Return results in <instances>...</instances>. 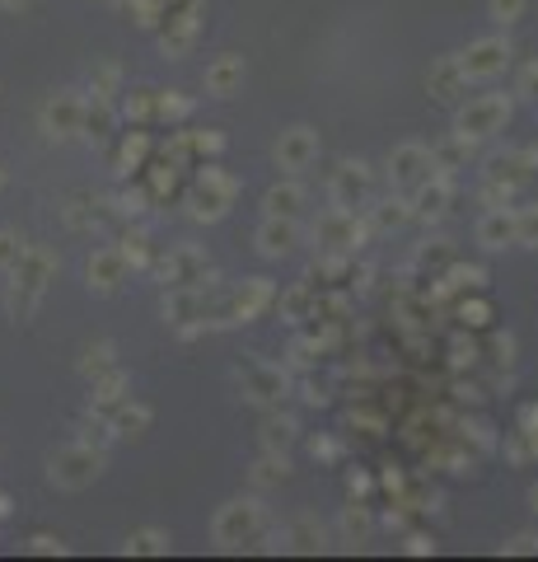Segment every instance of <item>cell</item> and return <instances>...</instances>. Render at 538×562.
Segmentation results:
<instances>
[{
    "label": "cell",
    "instance_id": "1",
    "mask_svg": "<svg viewBox=\"0 0 538 562\" xmlns=\"http://www.w3.org/2000/svg\"><path fill=\"white\" fill-rule=\"evenodd\" d=\"M10 291H5V309L14 319H34V309L42 305V291H47V281L57 277V258L47 254V248H24L20 262L10 268Z\"/></svg>",
    "mask_w": 538,
    "mask_h": 562
},
{
    "label": "cell",
    "instance_id": "2",
    "mask_svg": "<svg viewBox=\"0 0 538 562\" xmlns=\"http://www.w3.org/2000/svg\"><path fill=\"white\" fill-rule=\"evenodd\" d=\"M216 549L225 553H240V549H258V543H267V511L262 502H253V497H240V502H225L216 511Z\"/></svg>",
    "mask_w": 538,
    "mask_h": 562
},
{
    "label": "cell",
    "instance_id": "3",
    "mask_svg": "<svg viewBox=\"0 0 538 562\" xmlns=\"http://www.w3.org/2000/svg\"><path fill=\"white\" fill-rule=\"evenodd\" d=\"M234 197H240V179H230L220 164H207L197 183L187 187V216L193 221H220L234 207Z\"/></svg>",
    "mask_w": 538,
    "mask_h": 562
},
{
    "label": "cell",
    "instance_id": "4",
    "mask_svg": "<svg viewBox=\"0 0 538 562\" xmlns=\"http://www.w3.org/2000/svg\"><path fill=\"white\" fill-rule=\"evenodd\" d=\"M99 474H103V450L89 445V441H71V445H61L57 455L47 460V478H52L57 488H66V492L89 488Z\"/></svg>",
    "mask_w": 538,
    "mask_h": 562
},
{
    "label": "cell",
    "instance_id": "5",
    "mask_svg": "<svg viewBox=\"0 0 538 562\" xmlns=\"http://www.w3.org/2000/svg\"><path fill=\"white\" fill-rule=\"evenodd\" d=\"M314 240H319L328 254H356V248L370 240V221H366V211L328 207L319 221H314Z\"/></svg>",
    "mask_w": 538,
    "mask_h": 562
},
{
    "label": "cell",
    "instance_id": "6",
    "mask_svg": "<svg viewBox=\"0 0 538 562\" xmlns=\"http://www.w3.org/2000/svg\"><path fill=\"white\" fill-rule=\"evenodd\" d=\"M150 272L164 281V286H211V258L201 248L183 244V248H169V254H155L150 258Z\"/></svg>",
    "mask_w": 538,
    "mask_h": 562
},
{
    "label": "cell",
    "instance_id": "7",
    "mask_svg": "<svg viewBox=\"0 0 538 562\" xmlns=\"http://www.w3.org/2000/svg\"><path fill=\"white\" fill-rule=\"evenodd\" d=\"M511 57H515V47L505 34H487V38H473L464 52H458V71L468 75V81H492V75H501L505 66H511Z\"/></svg>",
    "mask_w": 538,
    "mask_h": 562
},
{
    "label": "cell",
    "instance_id": "8",
    "mask_svg": "<svg viewBox=\"0 0 538 562\" xmlns=\"http://www.w3.org/2000/svg\"><path fill=\"white\" fill-rule=\"evenodd\" d=\"M328 197H332V207L366 211L370 197H375V174H370V164L342 160L338 169H332V179H328Z\"/></svg>",
    "mask_w": 538,
    "mask_h": 562
},
{
    "label": "cell",
    "instance_id": "9",
    "mask_svg": "<svg viewBox=\"0 0 538 562\" xmlns=\"http://www.w3.org/2000/svg\"><path fill=\"white\" fill-rule=\"evenodd\" d=\"M272 301H277V286L267 277H248L240 291L230 295V301H220V309H216V319L211 323H253L262 315V309H272Z\"/></svg>",
    "mask_w": 538,
    "mask_h": 562
},
{
    "label": "cell",
    "instance_id": "10",
    "mask_svg": "<svg viewBox=\"0 0 538 562\" xmlns=\"http://www.w3.org/2000/svg\"><path fill=\"white\" fill-rule=\"evenodd\" d=\"M505 122H511V94H478V99H468L458 108V132H468L478 140L505 132Z\"/></svg>",
    "mask_w": 538,
    "mask_h": 562
},
{
    "label": "cell",
    "instance_id": "11",
    "mask_svg": "<svg viewBox=\"0 0 538 562\" xmlns=\"http://www.w3.org/2000/svg\"><path fill=\"white\" fill-rule=\"evenodd\" d=\"M240 384H244V399L258 403V408H281L291 394V380L281 366H267V362H244L240 366Z\"/></svg>",
    "mask_w": 538,
    "mask_h": 562
},
{
    "label": "cell",
    "instance_id": "12",
    "mask_svg": "<svg viewBox=\"0 0 538 562\" xmlns=\"http://www.w3.org/2000/svg\"><path fill=\"white\" fill-rule=\"evenodd\" d=\"M42 132L52 136V140L85 136V94H75V89H57L52 99L42 103Z\"/></svg>",
    "mask_w": 538,
    "mask_h": 562
},
{
    "label": "cell",
    "instance_id": "13",
    "mask_svg": "<svg viewBox=\"0 0 538 562\" xmlns=\"http://www.w3.org/2000/svg\"><path fill=\"white\" fill-rule=\"evenodd\" d=\"M431 174H436L431 146H421V140H403V146L389 150V183L399 187V193H413V187L426 183Z\"/></svg>",
    "mask_w": 538,
    "mask_h": 562
},
{
    "label": "cell",
    "instance_id": "14",
    "mask_svg": "<svg viewBox=\"0 0 538 562\" xmlns=\"http://www.w3.org/2000/svg\"><path fill=\"white\" fill-rule=\"evenodd\" d=\"M314 160H319V132L314 127H286L277 136V164L286 174H305Z\"/></svg>",
    "mask_w": 538,
    "mask_h": 562
},
{
    "label": "cell",
    "instance_id": "15",
    "mask_svg": "<svg viewBox=\"0 0 538 562\" xmlns=\"http://www.w3.org/2000/svg\"><path fill=\"white\" fill-rule=\"evenodd\" d=\"M126 272H132V262L122 258V248L118 244H103V248H94L89 262H85V277H89V291H99V295H113Z\"/></svg>",
    "mask_w": 538,
    "mask_h": 562
},
{
    "label": "cell",
    "instance_id": "16",
    "mask_svg": "<svg viewBox=\"0 0 538 562\" xmlns=\"http://www.w3.org/2000/svg\"><path fill=\"white\" fill-rule=\"evenodd\" d=\"M534 174H538V146H515L487 160V179L511 183V187H525Z\"/></svg>",
    "mask_w": 538,
    "mask_h": 562
},
{
    "label": "cell",
    "instance_id": "17",
    "mask_svg": "<svg viewBox=\"0 0 538 562\" xmlns=\"http://www.w3.org/2000/svg\"><path fill=\"white\" fill-rule=\"evenodd\" d=\"M253 244H258L262 258H291L299 244V221H291V216H262Z\"/></svg>",
    "mask_w": 538,
    "mask_h": 562
},
{
    "label": "cell",
    "instance_id": "18",
    "mask_svg": "<svg viewBox=\"0 0 538 562\" xmlns=\"http://www.w3.org/2000/svg\"><path fill=\"white\" fill-rule=\"evenodd\" d=\"M450 201H454L450 174H431L426 183H417L413 193H407V207H413V216H421V221H440V216L450 211Z\"/></svg>",
    "mask_w": 538,
    "mask_h": 562
},
{
    "label": "cell",
    "instance_id": "19",
    "mask_svg": "<svg viewBox=\"0 0 538 562\" xmlns=\"http://www.w3.org/2000/svg\"><path fill=\"white\" fill-rule=\"evenodd\" d=\"M94 417H99V413H94ZM103 422H108V431H113V441H136V436H146V431H150L155 413L146 408V403H136L132 394H126L118 408H108V413H103Z\"/></svg>",
    "mask_w": 538,
    "mask_h": 562
},
{
    "label": "cell",
    "instance_id": "20",
    "mask_svg": "<svg viewBox=\"0 0 538 562\" xmlns=\"http://www.w3.org/2000/svg\"><path fill=\"white\" fill-rule=\"evenodd\" d=\"M478 244L487 248V254H501V248L515 244V207H487L478 216Z\"/></svg>",
    "mask_w": 538,
    "mask_h": 562
},
{
    "label": "cell",
    "instance_id": "21",
    "mask_svg": "<svg viewBox=\"0 0 538 562\" xmlns=\"http://www.w3.org/2000/svg\"><path fill=\"white\" fill-rule=\"evenodd\" d=\"M244 75H248L244 57H240V52H225V57H216L211 66H207V75H201V85H207L211 99H230V94H240Z\"/></svg>",
    "mask_w": 538,
    "mask_h": 562
},
{
    "label": "cell",
    "instance_id": "22",
    "mask_svg": "<svg viewBox=\"0 0 538 562\" xmlns=\"http://www.w3.org/2000/svg\"><path fill=\"white\" fill-rule=\"evenodd\" d=\"M464 89H468V75L458 71L454 57H440L436 66L426 71V94H431L436 103H458L464 99Z\"/></svg>",
    "mask_w": 538,
    "mask_h": 562
},
{
    "label": "cell",
    "instance_id": "23",
    "mask_svg": "<svg viewBox=\"0 0 538 562\" xmlns=\"http://www.w3.org/2000/svg\"><path fill=\"white\" fill-rule=\"evenodd\" d=\"M305 201H309L305 183H299V179L291 174V179H281V183L267 187V197H262V216H291V221H299Z\"/></svg>",
    "mask_w": 538,
    "mask_h": 562
},
{
    "label": "cell",
    "instance_id": "24",
    "mask_svg": "<svg viewBox=\"0 0 538 562\" xmlns=\"http://www.w3.org/2000/svg\"><path fill=\"white\" fill-rule=\"evenodd\" d=\"M473 146H478V136H468V132H454L445 140H436L431 146V160H436V174H458V169H468L473 160Z\"/></svg>",
    "mask_w": 538,
    "mask_h": 562
},
{
    "label": "cell",
    "instance_id": "25",
    "mask_svg": "<svg viewBox=\"0 0 538 562\" xmlns=\"http://www.w3.org/2000/svg\"><path fill=\"white\" fill-rule=\"evenodd\" d=\"M366 221H370V234H389V230L407 225V221H413V207H407V193H393V197H384V201H375V197H370Z\"/></svg>",
    "mask_w": 538,
    "mask_h": 562
},
{
    "label": "cell",
    "instance_id": "26",
    "mask_svg": "<svg viewBox=\"0 0 538 562\" xmlns=\"http://www.w3.org/2000/svg\"><path fill=\"white\" fill-rule=\"evenodd\" d=\"M277 549H286V553H319L323 549V525L314 521V515H295V521L281 529Z\"/></svg>",
    "mask_w": 538,
    "mask_h": 562
},
{
    "label": "cell",
    "instance_id": "27",
    "mask_svg": "<svg viewBox=\"0 0 538 562\" xmlns=\"http://www.w3.org/2000/svg\"><path fill=\"white\" fill-rule=\"evenodd\" d=\"M126 389H132V380H126V370L113 366V370H103L99 380H94V394H89V413H108V408H118V403L126 399Z\"/></svg>",
    "mask_w": 538,
    "mask_h": 562
},
{
    "label": "cell",
    "instance_id": "28",
    "mask_svg": "<svg viewBox=\"0 0 538 562\" xmlns=\"http://www.w3.org/2000/svg\"><path fill=\"white\" fill-rule=\"evenodd\" d=\"M272 305L281 309V319H286V323H305V319H319V291H314L309 281H305V286H291L286 295H277Z\"/></svg>",
    "mask_w": 538,
    "mask_h": 562
},
{
    "label": "cell",
    "instance_id": "29",
    "mask_svg": "<svg viewBox=\"0 0 538 562\" xmlns=\"http://www.w3.org/2000/svg\"><path fill=\"white\" fill-rule=\"evenodd\" d=\"M103 201L94 197V193H71L66 197V207H61V216H66V225L71 230H99L103 225Z\"/></svg>",
    "mask_w": 538,
    "mask_h": 562
},
{
    "label": "cell",
    "instance_id": "30",
    "mask_svg": "<svg viewBox=\"0 0 538 562\" xmlns=\"http://www.w3.org/2000/svg\"><path fill=\"white\" fill-rule=\"evenodd\" d=\"M150 150H155L150 132H140V127H136V132H126V136H122V146H118V155H113L118 174H132V169H146Z\"/></svg>",
    "mask_w": 538,
    "mask_h": 562
},
{
    "label": "cell",
    "instance_id": "31",
    "mask_svg": "<svg viewBox=\"0 0 538 562\" xmlns=\"http://www.w3.org/2000/svg\"><path fill=\"white\" fill-rule=\"evenodd\" d=\"M342 543H370V535H375V515H370V506L366 502H356L352 497V506H342Z\"/></svg>",
    "mask_w": 538,
    "mask_h": 562
},
{
    "label": "cell",
    "instance_id": "32",
    "mask_svg": "<svg viewBox=\"0 0 538 562\" xmlns=\"http://www.w3.org/2000/svg\"><path fill=\"white\" fill-rule=\"evenodd\" d=\"M197 38H201V20H173L164 24L160 47H164V57H187L197 47Z\"/></svg>",
    "mask_w": 538,
    "mask_h": 562
},
{
    "label": "cell",
    "instance_id": "33",
    "mask_svg": "<svg viewBox=\"0 0 538 562\" xmlns=\"http://www.w3.org/2000/svg\"><path fill=\"white\" fill-rule=\"evenodd\" d=\"M295 417L291 413H281V408H267V417H262V450H291V441H295Z\"/></svg>",
    "mask_w": 538,
    "mask_h": 562
},
{
    "label": "cell",
    "instance_id": "34",
    "mask_svg": "<svg viewBox=\"0 0 538 562\" xmlns=\"http://www.w3.org/2000/svg\"><path fill=\"white\" fill-rule=\"evenodd\" d=\"M286 478H291L286 450H262V460L253 464V482H258V488H277V482H286Z\"/></svg>",
    "mask_w": 538,
    "mask_h": 562
},
{
    "label": "cell",
    "instance_id": "35",
    "mask_svg": "<svg viewBox=\"0 0 538 562\" xmlns=\"http://www.w3.org/2000/svg\"><path fill=\"white\" fill-rule=\"evenodd\" d=\"M193 118V99H183L179 89H155V122H169V127H179V122Z\"/></svg>",
    "mask_w": 538,
    "mask_h": 562
},
{
    "label": "cell",
    "instance_id": "36",
    "mask_svg": "<svg viewBox=\"0 0 538 562\" xmlns=\"http://www.w3.org/2000/svg\"><path fill=\"white\" fill-rule=\"evenodd\" d=\"M122 553H132V558H155V553H169V529H136V535H126L122 543Z\"/></svg>",
    "mask_w": 538,
    "mask_h": 562
},
{
    "label": "cell",
    "instance_id": "37",
    "mask_svg": "<svg viewBox=\"0 0 538 562\" xmlns=\"http://www.w3.org/2000/svg\"><path fill=\"white\" fill-rule=\"evenodd\" d=\"M118 366V347H113V342H89V347H85V362H81V375H85V380H99V375L103 370H113Z\"/></svg>",
    "mask_w": 538,
    "mask_h": 562
},
{
    "label": "cell",
    "instance_id": "38",
    "mask_svg": "<svg viewBox=\"0 0 538 562\" xmlns=\"http://www.w3.org/2000/svg\"><path fill=\"white\" fill-rule=\"evenodd\" d=\"M89 94L94 99H108V103L122 94V71L113 66V61H99V66L89 71Z\"/></svg>",
    "mask_w": 538,
    "mask_h": 562
},
{
    "label": "cell",
    "instance_id": "39",
    "mask_svg": "<svg viewBox=\"0 0 538 562\" xmlns=\"http://www.w3.org/2000/svg\"><path fill=\"white\" fill-rule=\"evenodd\" d=\"M113 103L108 99H85V136L94 140H108V132H113Z\"/></svg>",
    "mask_w": 538,
    "mask_h": 562
},
{
    "label": "cell",
    "instance_id": "40",
    "mask_svg": "<svg viewBox=\"0 0 538 562\" xmlns=\"http://www.w3.org/2000/svg\"><path fill=\"white\" fill-rule=\"evenodd\" d=\"M118 248H122V258L132 262V268H150V258H155V244H150L146 230H126L118 240Z\"/></svg>",
    "mask_w": 538,
    "mask_h": 562
},
{
    "label": "cell",
    "instance_id": "41",
    "mask_svg": "<svg viewBox=\"0 0 538 562\" xmlns=\"http://www.w3.org/2000/svg\"><path fill=\"white\" fill-rule=\"evenodd\" d=\"M122 113H126V122H136V127H150L155 122V89H132L122 103Z\"/></svg>",
    "mask_w": 538,
    "mask_h": 562
},
{
    "label": "cell",
    "instance_id": "42",
    "mask_svg": "<svg viewBox=\"0 0 538 562\" xmlns=\"http://www.w3.org/2000/svg\"><path fill=\"white\" fill-rule=\"evenodd\" d=\"M450 262H454V248H450L445 240H436V244H421V248H417V268H421V272H431V277H436V272H445Z\"/></svg>",
    "mask_w": 538,
    "mask_h": 562
},
{
    "label": "cell",
    "instance_id": "43",
    "mask_svg": "<svg viewBox=\"0 0 538 562\" xmlns=\"http://www.w3.org/2000/svg\"><path fill=\"white\" fill-rule=\"evenodd\" d=\"M515 244L519 248H538V201L515 207Z\"/></svg>",
    "mask_w": 538,
    "mask_h": 562
},
{
    "label": "cell",
    "instance_id": "44",
    "mask_svg": "<svg viewBox=\"0 0 538 562\" xmlns=\"http://www.w3.org/2000/svg\"><path fill=\"white\" fill-rule=\"evenodd\" d=\"M515 193H519V187H511V183H497V179H487V183L478 187V201H482V207H511V201H515Z\"/></svg>",
    "mask_w": 538,
    "mask_h": 562
},
{
    "label": "cell",
    "instance_id": "45",
    "mask_svg": "<svg viewBox=\"0 0 538 562\" xmlns=\"http://www.w3.org/2000/svg\"><path fill=\"white\" fill-rule=\"evenodd\" d=\"M173 20H201V0H160V24Z\"/></svg>",
    "mask_w": 538,
    "mask_h": 562
},
{
    "label": "cell",
    "instance_id": "46",
    "mask_svg": "<svg viewBox=\"0 0 538 562\" xmlns=\"http://www.w3.org/2000/svg\"><path fill=\"white\" fill-rule=\"evenodd\" d=\"M458 319H464L468 328H487V323H492V301H482V295H473V301L458 305Z\"/></svg>",
    "mask_w": 538,
    "mask_h": 562
},
{
    "label": "cell",
    "instance_id": "47",
    "mask_svg": "<svg viewBox=\"0 0 538 562\" xmlns=\"http://www.w3.org/2000/svg\"><path fill=\"white\" fill-rule=\"evenodd\" d=\"M24 240H20V234H14V230H0V272H10L14 268V262H20V254H24Z\"/></svg>",
    "mask_w": 538,
    "mask_h": 562
},
{
    "label": "cell",
    "instance_id": "48",
    "mask_svg": "<svg viewBox=\"0 0 538 562\" xmlns=\"http://www.w3.org/2000/svg\"><path fill=\"white\" fill-rule=\"evenodd\" d=\"M187 140H193V155H220L225 150V136L220 132H187Z\"/></svg>",
    "mask_w": 538,
    "mask_h": 562
},
{
    "label": "cell",
    "instance_id": "49",
    "mask_svg": "<svg viewBox=\"0 0 538 562\" xmlns=\"http://www.w3.org/2000/svg\"><path fill=\"white\" fill-rule=\"evenodd\" d=\"M309 455L319 460V464H338V455H342V445L332 441V436H314L309 441Z\"/></svg>",
    "mask_w": 538,
    "mask_h": 562
},
{
    "label": "cell",
    "instance_id": "50",
    "mask_svg": "<svg viewBox=\"0 0 538 562\" xmlns=\"http://www.w3.org/2000/svg\"><path fill=\"white\" fill-rule=\"evenodd\" d=\"M525 5L529 0H492V20L497 24H515L519 14H525Z\"/></svg>",
    "mask_w": 538,
    "mask_h": 562
},
{
    "label": "cell",
    "instance_id": "51",
    "mask_svg": "<svg viewBox=\"0 0 538 562\" xmlns=\"http://www.w3.org/2000/svg\"><path fill=\"white\" fill-rule=\"evenodd\" d=\"M505 558H525V553H538V535H511L501 543Z\"/></svg>",
    "mask_w": 538,
    "mask_h": 562
},
{
    "label": "cell",
    "instance_id": "52",
    "mask_svg": "<svg viewBox=\"0 0 538 562\" xmlns=\"http://www.w3.org/2000/svg\"><path fill=\"white\" fill-rule=\"evenodd\" d=\"M515 94H525V99H538V61H529L525 71H519V85Z\"/></svg>",
    "mask_w": 538,
    "mask_h": 562
},
{
    "label": "cell",
    "instance_id": "53",
    "mask_svg": "<svg viewBox=\"0 0 538 562\" xmlns=\"http://www.w3.org/2000/svg\"><path fill=\"white\" fill-rule=\"evenodd\" d=\"M28 553H66V543H61L57 535H34V539H28Z\"/></svg>",
    "mask_w": 538,
    "mask_h": 562
},
{
    "label": "cell",
    "instance_id": "54",
    "mask_svg": "<svg viewBox=\"0 0 538 562\" xmlns=\"http://www.w3.org/2000/svg\"><path fill=\"white\" fill-rule=\"evenodd\" d=\"M346 492H352L356 502H366V497H370V474H360V468H352V474H346Z\"/></svg>",
    "mask_w": 538,
    "mask_h": 562
},
{
    "label": "cell",
    "instance_id": "55",
    "mask_svg": "<svg viewBox=\"0 0 538 562\" xmlns=\"http://www.w3.org/2000/svg\"><path fill=\"white\" fill-rule=\"evenodd\" d=\"M407 553H436V539L431 535H407Z\"/></svg>",
    "mask_w": 538,
    "mask_h": 562
},
{
    "label": "cell",
    "instance_id": "56",
    "mask_svg": "<svg viewBox=\"0 0 538 562\" xmlns=\"http://www.w3.org/2000/svg\"><path fill=\"white\" fill-rule=\"evenodd\" d=\"M519 431H538V403H525V408H519Z\"/></svg>",
    "mask_w": 538,
    "mask_h": 562
},
{
    "label": "cell",
    "instance_id": "57",
    "mask_svg": "<svg viewBox=\"0 0 538 562\" xmlns=\"http://www.w3.org/2000/svg\"><path fill=\"white\" fill-rule=\"evenodd\" d=\"M5 10H24V5H34V0H0Z\"/></svg>",
    "mask_w": 538,
    "mask_h": 562
},
{
    "label": "cell",
    "instance_id": "58",
    "mask_svg": "<svg viewBox=\"0 0 538 562\" xmlns=\"http://www.w3.org/2000/svg\"><path fill=\"white\" fill-rule=\"evenodd\" d=\"M529 506H534V515H538V482H534V488H529Z\"/></svg>",
    "mask_w": 538,
    "mask_h": 562
},
{
    "label": "cell",
    "instance_id": "59",
    "mask_svg": "<svg viewBox=\"0 0 538 562\" xmlns=\"http://www.w3.org/2000/svg\"><path fill=\"white\" fill-rule=\"evenodd\" d=\"M0 515H10V497H0Z\"/></svg>",
    "mask_w": 538,
    "mask_h": 562
},
{
    "label": "cell",
    "instance_id": "60",
    "mask_svg": "<svg viewBox=\"0 0 538 562\" xmlns=\"http://www.w3.org/2000/svg\"><path fill=\"white\" fill-rule=\"evenodd\" d=\"M0 179H5V174H0Z\"/></svg>",
    "mask_w": 538,
    "mask_h": 562
}]
</instances>
